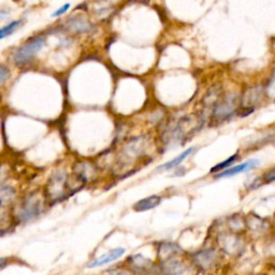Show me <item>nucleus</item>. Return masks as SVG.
<instances>
[{"mask_svg":"<svg viewBox=\"0 0 275 275\" xmlns=\"http://www.w3.org/2000/svg\"><path fill=\"white\" fill-rule=\"evenodd\" d=\"M23 23H24L23 19H17V21H12L11 23H9L6 26L0 28V40L11 36L16 29H18L23 25Z\"/></svg>","mask_w":275,"mask_h":275,"instance_id":"nucleus-15","label":"nucleus"},{"mask_svg":"<svg viewBox=\"0 0 275 275\" xmlns=\"http://www.w3.org/2000/svg\"><path fill=\"white\" fill-rule=\"evenodd\" d=\"M160 202H161V197L153 195V196L146 197L144 199L138 201L134 206V209L138 212H144V211L155 209L156 207L160 205Z\"/></svg>","mask_w":275,"mask_h":275,"instance_id":"nucleus-9","label":"nucleus"},{"mask_svg":"<svg viewBox=\"0 0 275 275\" xmlns=\"http://www.w3.org/2000/svg\"><path fill=\"white\" fill-rule=\"evenodd\" d=\"M43 210V201L35 193L27 195L19 205L16 213V218L18 221H29L37 217Z\"/></svg>","mask_w":275,"mask_h":275,"instance_id":"nucleus-3","label":"nucleus"},{"mask_svg":"<svg viewBox=\"0 0 275 275\" xmlns=\"http://www.w3.org/2000/svg\"><path fill=\"white\" fill-rule=\"evenodd\" d=\"M68 195H70L68 189V174L63 170L55 171L51 176L45 187L46 199L49 202L55 203Z\"/></svg>","mask_w":275,"mask_h":275,"instance_id":"nucleus-2","label":"nucleus"},{"mask_svg":"<svg viewBox=\"0 0 275 275\" xmlns=\"http://www.w3.org/2000/svg\"><path fill=\"white\" fill-rule=\"evenodd\" d=\"M125 254V248H114V249H111L110 252L106 253L105 255H103V256H100L98 258H96L95 260L91 261L90 263L87 264V268L91 269V268H96V267H101V266H105V264H108L112 261H115L117 260L118 258H120L123 255Z\"/></svg>","mask_w":275,"mask_h":275,"instance_id":"nucleus-6","label":"nucleus"},{"mask_svg":"<svg viewBox=\"0 0 275 275\" xmlns=\"http://www.w3.org/2000/svg\"><path fill=\"white\" fill-rule=\"evenodd\" d=\"M237 108V100L233 95H229L223 98L219 103L214 106L212 110V117L214 120L223 121L229 118Z\"/></svg>","mask_w":275,"mask_h":275,"instance_id":"nucleus-4","label":"nucleus"},{"mask_svg":"<svg viewBox=\"0 0 275 275\" xmlns=\"http://www.w3.org/2000/svg\"><path fill=\"white\" fill-rule=\"evenodd\" d=\"M10 76H11V72L9 68L5 65H0V85H3L7 80H9Z\"/></svg>","mask_w":275,"mask_h":275,"instance_id":"nucleus-18","label":"nucleus"},{"mask_svg":"<svg viewBox=\"0 0 275 275\" xmlns=\"http://www.w3.org/2000/svg\"><path fill=\"white\" fill-rule=\"evenodd\" d=\"M218 243L222 249L229 254L237 253L239 249H241V242L234 234H221L218 239Z\"/></svg>","mask_w":275,"mask_h":275,"instance_id":"nucleus-7","label":"nucleus"},{"mask_svg":"<svg viewBox=\"0 0 275 275\" xmlns=\"http://www.w3.org/2000/svg\"><path fill=\"white\" fill-rule=\"evenodd\" d=\"M195 149H196V147H189V148H187L186 151H184L183 153H181V154L178 155L176 158H173L172 160L166 162V164L161 165L158 169L162 170V169H172V168L178 167L183 160L186 159V158L191 154L192 152H195Z\"/></svg>","mask_w":275,"mask_h":275,"instance_id":"nucleus-13","label":"nucleus"},{"mask_svg":"<svg viewBox=\"0 0 275 275\" xmlns=\"http://www.w3.org/2000/svg\"><path fill=\"white\" fill-rule=\"evenodd\" d=\"M69 9H70V4H65L64 6H62L59 9H57L56 11L52 14V16L53 17H58L60 15H63V14H65L68 11Z\"/></svg>","mask_w":275,"mask_h":275,"instance_id":"nucleus-20","label":"nucleus"},{"mask_svg":"<svg viewBox=\"0 0 275 275\" xmlns=\"http://www.w3.org/2000/svg\"><path fill=\"white\" fill-rule=\"evenodd\" d=\"M196 262L199 267L201 268H211L214 262L216 260V253L214 252L213 249H209V251H203L200 252L199 254L196 255Z\"/></svg>","mask_w":275,"mask_h":275,"instance_id":"nucleus-10","label":"nucleus"},{"mask_svg":"<svg viewBox=\"0 0 275 275\" xmlns=\"http://www.w3.org/2000/svg\"><path fill=\"white\" fill-rule=\"evenodd\" d=\"M14 189L8 185L0 186V201H8L14 195Z\"/></svg>","mask_w":275,"mask_h":275,"instance_id":"nucleus-16","label":"nucleus"},{"mask_svg":"<svg viewBox=\"0 0 275 275\" xmlns=\"http://www.w3.org/2000/svg\"><path fill=\"white\" fill-rule=\"evenodd\" d=\"M128 264L132 269L140 272H144L152 268V261L144 258L142 255H135V256L129 257Z\"/></svg>","mask_w":275,"mask_h":275,"instance_id":"nucleus-12","label":"nucleus"},{"mask_svg":"<svg viewBox=\"0 0 275 275\" xmlns=\"http://www.w3.org/2000/svg\"><path fill=\"white\" fill-rule=\"evenodd\" d=\"M258 164H259V161L257 159H252V160H248L246 162H244V164H240V165H238L236 167H232L230 169H227L226 171L218 173V174L216 176V178L233 177V176H236V174H239V173L245 172V171H247L248 169H251L253 167L258 166Z\"/></svg>","mask_w":275,"mask_h":275,"instance_id":"nucleus-8","label":"nucleus"},{"mask_svg":"<svg viewBox=\"0 0 275 275\" xmlns=\"http://www.w3.org/2000/svg\"><path fill=\"white\" fill-rule=\"evenodd\" d=\"M93 24H91L86 16L83 14H78L68 18V21L64 24V28L67 32L74 33V34H84L88 33L93 29Z\"/></svg>","mask_w":275,"mask_h":275,"instance_id":"nucleus-5","label":"nucleus"},{"mask_svg":"<svg viewBox=\"0 0 275 275\" xmlns=\"http://www.w3.org/2000/svg\"><path fill=\"white\" fill-rule=\"evenodd\" d=\"M45 36H36L28 39L25 43L17 47L13 54L12 60L15 66L22 67L32 62L33 58L38 54L45 44Z\"/></svg>","mask_w":275,"mask_h":275,"instance_id":"nucleus-1","label":"nucleus"},{"mask_svg":"<svg viewBox=\"0 0 275 275\" xmlns=\"http://www.w3.org/2000/svg\"><path fill=\"white\" fill-rule=\"evenodd\" d=\"M7 264H8V258H6V257L0 258V269L5 268Z\"/></svg>","mask_w":275,"mask_h":275,"instance_id":"nucleus-21","label":"nucleus"},{"mask_svg":"<svg viewBox=\"0 0 275 275\" xmlns=\"http://www.w3.org/2000/svg\"><path fill=\"white\" fill-rule=\"evenodd\" d=\"M237 155H238V154L233 155V156H231L230 158L226 159L225 161H222V162H220V164L216 165L215 167H213V168L211 169V172H219L220 170H222V169H225V168H227V167L231 166V165L233 164V162H234V160H236V159L238 158V156H237Z\"/></svg>","mask_w":275,"mask_h":275,"instance_id":"nucleus-17","label":"nucleus"},{"mask_svg":"<svg viewBox=\"0 0 275 275\" xmlns=\"http://www.w3.org/2000/svg\"><path fill=\"white\" fill-rule=\"evenodd\" d=\"M73 173L86 183L90 178L95 176V168L88 162H79L74 166Z\"/></svg>","mask_w":275,"mask_h":275,"instance_id":"nucleus-11","label":"nucleus"},{"mask_svg":"<svg viewBox=\"0 0 275 275\" xmlns=\"http://www.w3.org/2000/svg\"><path fill=\"white\" fill-rule=\"evenodd\" d=\"M162 268L165 269V272L167 273L177 274V273H182L183 271H184L183 264L179 260L173 259L172 257L164 260V262H162Z\"/></svg>","mask_w":275,"mask_h":275,"instance_id":"nucleus-14","label":"nucleus"},{"mask_svg":"<svg viewBox=\"0 0 275 275\" xmlns=\"http://www.w3.org/2000/svg\"><path fill=\"white\" fill-rule=\"evenodd\" d=\"M263 181L266 183H271L275 181V168L268 170L266 173L263 174Z\"/></svg>","mask_w":275,"mask_h":275,"instance_id":"nucleus-19","label":"nucleus"}]
</instances>
